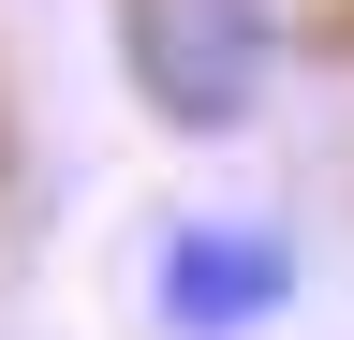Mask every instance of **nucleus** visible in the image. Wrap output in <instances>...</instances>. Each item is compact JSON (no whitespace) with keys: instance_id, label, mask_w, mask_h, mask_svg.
Segmentation results:
<instances>
[{"instance_id":"nucleus-1","label":"nucleus","mask_w":354,"mask_h":340,"mask_svg":"<svg viewBox=\"0 0 354 340\" xmlns=\"http://www.w3.org/2000/svg\"><path fill=\"white\" fill-rule=\"evenodd\" d=\"M118 45L162 134H251L281 89V0H118Z\"/></svg>"},{"instance_id":"nucleus-2","label":"nucleus","mask_w":354,"mask_h":340,"mask_svg":"<svg viewBox=\"0 0 354 340\" xmlns=\"http://www.w3.org/2000/svg\"><path fill=\"white\" fill-rule=\"evenodd\" d=\"M310 296V251L266 222V207H192V222H162L148 251V325L162 340H266Z\"/></svg>"}]
</instances>
